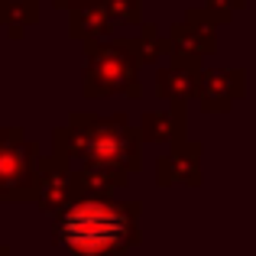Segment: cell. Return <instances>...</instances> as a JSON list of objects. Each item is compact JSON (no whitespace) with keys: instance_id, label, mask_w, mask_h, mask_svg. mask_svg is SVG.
I'll return each instance as SVG.
<instances>
[{"instance_id":"6da1fadb","label":"cell","mask_w":256,"mask_h":256,"mask_svg":"<svg viewBox=\"0 0 256 256\" xmlns=\"http://www.w3.org/2000/svg\"><path fill=\"white\" fill-rule=\"evenodd\" d=\"M52 152L78 169H114L136 175L143 169V136L124 110L100 114L72 110L62 126L52 130Z\"/></svg>"},{"instance_id":"7a4b0ae2","label":"cell","mask_w":256,"mask_h":256,"mask_svg":"<svg viewBox=\"0 0 256 256\" xmlns=\"http://www.w3.org/2000/svg\"><path fill=\"white\" fill-rule=\"evenodd\" d=\"M143 201L78 198L52 224V246L65 256H126L143 244Z\"/></svg>"},{"instance_id":"3957f363","label":"cell","mask_w":256,"mask_h":256,"mask_svg":"<svg viewBox=\"0 0 256 256\" xmlns=\"http://www.w3.org/2000/svg\"><path fill=\"white\" fill-rule=\"evenodd\" d=\"M140 56L136 42L130 36H114L104 42L84 46V75H82V94L88 100H100L110 94L126 98H143L140 84Z\"/></svg>"},{"instance_id":"277c9868","label":"cell","mask_w":256,"mask_h":256,"mask_svg":"<svg viewBox=\"0 0 256 256\" xmlns=\"http://www.w3.org/2000/svg\"><path fill=\"white\" fill-rule=\"evenodd\" d=\"M39 143L23 126H0V201L39 198Z\"/></svg>"},{"instance_id":"5b68a950","label":"cell","mask_w":256,"mask_h":256,"mask_svg":"<svg viewBox=\"0 0 256 256\" xmlns=\"http://www.w3.org/2000/svg\"><path fill=\"white\" fill-rule=\"evenodd\" d=\"M75 201L78 194H75V169H72V162L56 156V152L42 156L39 159V198H36L39 211L58 218Z\"/></svg>"},{"instance_id":"8992f818","label":"cell","mask_w":256,"mask_h":256,"mask_svg":"<svg viewBox=\"0 0 256 256\" xmlns=\"http://www.w3.org/2000/svg\"><path fill=\"white\" fill-rule=\"evenodd\" d=\"M246 98V68H204L198 75L194 100L204 114H227Z\"/></svg>"},{"instance_id":"52a82bcc","label":"cell","mask_w":256,"mask_h":256,"mask_svg":"<svg viewBox=\"0 0 256 256\" xmlns=\"http://www.w3.org/2000/svg\"><path fill=\"white\" fill-rule=\"evenodd\" d=\"M201 156H204V143L201 140H188V143L172 146L166 156L156 159V185L172 188V185H201Z\"/></svg>"},{"instance_id":"ba28073f","label":"cell","mask_w":256,"mask_h":256,"mask_svg":"<svg viewBox=\"0 0 256 256\" xmlns=\"http://www.w3.org/2000/svg\"><path fill=\"white\" fill-rule=\"evenodd\" d=\"M140 136L143 143H169V146H178V143H188V104H172L169 110H146L140 117Z\"/></svg>"},{"instance_id":"9c48e42d","label":"cell","mask_w":256,"mask_h":256,"mask_svg":"<svg viewBox=\"0 0 256 256\" xmlns=\"http://www.w3.org/2000/svg\"><path fill=\"white\" fill-rule=\"evenodd\" d=\"M114 20L107 13L104 0H91L84 6H75L68 10V36L78 39L82 46L88 42H104V39H114Z\"/></svg>"},{"instance_id":"30bf717a","label":"cell","mask_w":256,"mask_h":256,"mask_svg":"<svg viewBox=\"0 0 256 256\" xmlns=\"http://www.w3.org/2000/svg\"><path fill=\"white\" fill-rule=\"evenodd\" d=\"M130 185L126 172L114 169H75V194L78 198H114L117 188Z\"/></svg>"},{"instance_id":"8fae6325","label":"cell","mask_w":256,"mask_h":256,"mask_svg":"<svg viewBox=\"0 0 256 256\" xmlns=\"http://www.w3.org/2000/svg\"><path fill=\"white\" fill-rule=\"evenodd\" d=\"M194 88H198V75H192V72H182L175 65L156 68V94L166 98L169 104H188V100H194Z\"/></svg>"},{"instance_id":"7c38bea8","label":"cell","mask_w":256,"mask_h":256,"mask_svg":"<svg viewBox=\"0 0 256 256\" xmlns=\"http://www.w3.org/2000/svg\"><path fill=\"white\" fill-rule=\"evenodd\" d=\"M39 23V0H0V26L10 39H23Z\"/></svg>"},{"instance_id":"4fadbf2b","label":"cell","mask_w":256,"mask_h":256,"mask_svg":"<svg viewBox=\"0 0 256 256\" xmlns=\"http://www.w3.org/2000/svg\"><path fill=\"white\" fill-rule=\"evenodd\" d=\"M136 42V56H140V65H156L159 56H172V39L159 32V26L152 23H143L140 32L133 36Z\"/></svg>"},{"instance_id":"5bb4252c","label":"cell","mask_w":256,"mask_h":256,"mask_svg":"<svg viewBox=\"0 0 256 256\" xmlns=\"http://www.w3.org/2000/svg\"><path fill=\"white\" fill-rule=\"evenodd\" d=\"M185 23L192 26V32L198 36L204 56H211V52L218 49V23L211 20V13H208L204 6H188L185 10Z\"/></svg>"},{"instance_id":"9a60e30c","label":"cell","mask_w":256,"mask_h":256,"mask_svg":"<svg viewBox=\"0 0 256 256\" xmlns=\"http://www.w3.org/2000/svg\"><path fill=\"white\" fill-rule=\"evenodd\" d=\"M117 30H140L143 26V0H104Z\"/></svg>"},{"instance_id":"2e32d148","label":"cell","mask_w":256,"mask_h":256,"mask_svg":"<svg viewBox=\"0 0 256 256\" xmlns=\"http://www.w3.org/2000/svg\"><path fill=\"white\" fill-rule=\"evenodd\" d=\"M244 6H246V0H204V10L211 13V20H214L218 26L230 23V20L237 16Z\"/></svg>"},{"instance_id":"e0dca14e","label":"cell","mask_w":256,"mask_h":256,"mask_svg":"<svg viewBox=\"0 0 256 256\" xmlns=\"http://www.w3.org/2000/svg\"><path fill=\"white\" fill-rule=\"evenodd\" d=\"M56 6H62V10H75V6H84V4H91V0H52Z\"/></svg>"},{"instance_id":"ac0fdd59","label":"cell","mask_w":256,"mask_h":256,"mask_svg":"<svg viewBox=\"0 0 256 256\" xmlns=\"http://www.w3.org/2000/svg\"><path fill=\"white\" fill-rule=\"evenodd\" d=\"M0 256H10V246L6 244H0Z\"/></svg>"}]
</instances>
